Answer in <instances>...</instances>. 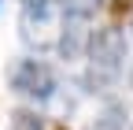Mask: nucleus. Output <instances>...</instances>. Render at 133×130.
Instances as JSON below:
<instances>
[{"mask_svg":"<svg viewBox=\"0 0 133 130\" xmlns=\"http://www.w3.org/2000/svg\"><path fill=\"white\" fill-rule=\"evenodd\" d=\"M115 82H118V71H111V67H96L92 63V67L85 71V89L89 93H107Z\"/></svg>","mask_w":133,"mask_h":130,"instance_id":"nucleus-6","label":"nucleus"},{"mask_svg":"<svg viewBox=\"0 0 133 130\" xmlns=\"http://www.w3.org/2000/svg\"><path fill=\"white\" fill-rule=\"evenodd\" d=\"M63 15H74V19H89V15H96L100 0H59Z\"/></svg>","mask_w":133,"mask_h":130,"instance_id":"nucleus-8","label":"nucleus"},{"mask_svg":"<svg viewBox=\"0 0 133 130\" xmlns=\"http://www.w3.org/2000/svg\"><path fill=\"white\" fill-rule=\"evenodd\" d=\"M129 86H133V71H129Z\"/></svg>","mask_w":133,"mask_h":130,"instance_id":"nucleus-10","label":"nucleus"},{"mask_svg":"<svg viewBox=\"0 0 133 130\" xmlns=\"http://www.w3.org/2000/svg\"><path fill=\"white\" fill-rule=\"evenodd\" d=\"M59 130H66V126H59Z\"/></svg>","mask_w":133,"mask_h":130,"instance_id":"nucleus-11","label":"nucleus"},{"mask_svg":"<svg viewBox=\"0 0 133 130\" xmlns=\"http://www.w3.org/2000/svg\"><path fill=\"white\" fill-rule=\"evenodd\" d=\"M126 104H118V101H111L104 111L96 115V123L89 126V130H126Z\"/></svg>","mask_w":133,"mask_h":130,"instance_id":"nucleus-5","label":"nucleus"},{"mask_svg":"<svg viewBox=\"0 0 133 130\" xmlns=\"http://www.w3.org/2000/svg\"><path fill=\"white\" fill-rule=\"evenodd\" d=\"M89 60L96 63V67L122 71V60H126V37H122L115 26L92 30V37H89Z\"/></svg>","mask_w":133,"mask_h":130,"instance_id":"nucleus-2","label":"nucleus"},{"mask_svg":"<svg viewBox=\"0 0 133 130\" xmlns=\"http://www.w3.org/2000/svg\"><path fill=\"white\" fill-rule=\"evenodd\" d=\"M11 130H44V119L30 108H19V111H11Z\"/></svg>","mask_w":133,"mask_h":130,"instance_id":"nucleus-7","label":"nucleus"},{"mask_svg":"<svg viewBox=\"0 0 133 130\" xmlns=\"http://www.w3.org/2000/svg\"><path fill=\"white\" fill-rule=\"evenodd\" d=\"M19 26H22V41H26L30 48H37V52L59 41V37L52 34V19H48V11H44V15H41V11H22Z\"/></svg>","mask_w":133,"mask_h":130,"instance_id":"nucleus-4","label":"nucleus"},{"mask_svg":"<svg viewBox=\"0 0 133 130\" xmlns=\"http://www.w3.org/2000/svg\"><path fill=\"white\" fill-rule=\"evenodd\" d=\"M22 11H52V0H22Z\"/></svg>","mask_w":133,"mask_h":130,"instance_id":"nucleus-9","label":"nucleus"},{"mask_svg":"<svg viewBox=\"0 0 133 130\" xmlns=\"http://www.w3.org/2000/svg\"><path fill=\"white\" fill-rule=\"evenodd\" d=\"M11 89L30 97V101H48L56 93V74L41 60H19L11 67Z\"/></svg>","mask_w":133,"mask_h":130,"instance_id":"nucleus-1","label":"nucleus"},{"mask_svg":"<svg viewBox=\"0 0 133 130\" xmlns=\"http://www.w3.org/2000/svg\"><path fill=\"white\" fill-rule=\"evenodd\" d=\"M89 30H85V19H74V15H66V22H63V30H59V41H56V48H59V56L63 60H78L81 52H89Z\"/></svg>","mask_w":133,"mask_h":130,"instance_id":"nucleus-3","label":"nucleus"}]
</instances>
